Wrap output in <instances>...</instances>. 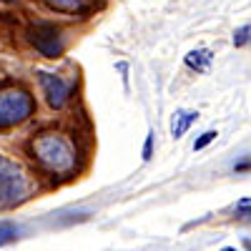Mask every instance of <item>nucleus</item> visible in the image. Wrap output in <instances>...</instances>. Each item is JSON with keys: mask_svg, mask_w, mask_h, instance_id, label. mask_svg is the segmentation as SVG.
<instances>
[{"mask_svg": "<svg viewBox=\"0 0 251 251\" xmlns=\"http://www.w3.org/2000/svg\"><path fill=\"white\" fill-rule=\"evenodd\" d=\"M35 100L28 91L23 88H10L0 91V128H10L33 116Z\"/></svg>", "mask_w": 251, "mask_h": 251, "instance_id": "f03ea898", "label": "nucleus"}, {"mask_svg": "<svg viewBox=\"0 0 251 251\" xmlns=\"http://www.w3.org/2000/svg\"><path fill=\"white\" fill-rule=\"evenodd\" d=\"M43 3L60 13H83L91 5V0H43Z\"/></svg>", "mask_w": 251, "mask_h": 251, "instance_id": "6e6552de", "label": "nucleus"}, {"mask_svg": "<svg viewBox=\"0 0 251 251\" xmlns=\"http://www.w3.org/2000/svg\"><path fill=\"white\" fill-rule=\"evenodd\" d=\"M28 35H30V43L43 53L46 58H58V55H63V40H60V33H58V28L55 25H50V23H38V25H33L30 30H28Z\"/></svg>", "mask_w": 251, "mask_h": 251, "instance_id": "20e7f679", "label": "nucleus"}, {"mask_svg": "<svg viewBox=\"0 0 251 251\" xmlns=\"http://www.w3.org/2000/svg\"><path fill=\"white\" fill-rule=\"evenodd\" d=\"M221 251H236V249H231V246H224Z\"/></svg>", "mask_w": 251, "mask_h": 251, "instance_id": "dca6fc26", "label": "nucleus"}, {"mask_svg": "<svg viewBox=\"0 0 251 251\" xmlns=\"http://www.w3.org/2000/svg\"><path fill=\"white\" fill-rule=\"evenodd\" d=\"M15 239H18V226L10 221H0V246L13 244Z\"/></svg>", "mask_w": 251, "mask_h": 251, "instance_id": "1a4fd4ad", "label": "nucleus"}, {"mask_svg": "<svg viewBox=\"0 0 251 251\" xmlns=\"http://www.w3.org/2000/svg\"><path fill=\"white\" fill-rule=\"evenodd\" d=\"M236 214H239V216H249V214H251V199H241V201L236 203Z\"/></svg>", "mask_w": 251, "mask_h": 251, "instance_id": "f8f14e48", "label": "nucleus"}, {"mask_svg": "<svg viewBox=\"0 0 251 251\" xmlns=\"http://www.w3.org/2000/svg\"><path fill=\"white\" fill-rule=\"evenodd\" d=\"M216 138V131H206V133H201L199 138H196V143H194V151H201V149H206L208 143H211Z\"/></svg>", "mask_w": 251, "mask_h": 251, "instance_id": "9b49d317", "label": "nucleus"}, {"mask_svg": "<svg viewBox=\"0 0 251 251\" xmlns=\"http://www.w3.org/2000/svg\"><path fill=\"white\" fill-rule=\"evenodd\" d=\"M28 194V181L13 161L0 153V206L18 203Z\"/></svg>", "mask_w": 251, "mask_h": 251, "instance_id": "7ed1b4c3", "label": "nucleus"}, {"mask_svg": "<svg viewBox=\"0 0 251 251\" xmlns=\"http://www.w3.org/2000/svg\"><path fill=\"white\" fill-rule=\"evenodd\" d=\"M38 78H40V86H43V91H46V98L50 103V108H63L66 106L68 98H71V91H73L71 83L63 80L60 75L46 73V71H40Z\"/></svg>", "mask_w": 251, "mask_h": 251, "instance_id": "39448f33", "label": "nucleus"}, {"mask_svg": "<svg viewBox=\"0 0 251 251\" xmlns=\"http://www.w3.org/2000/svg\"><path fill=\"white\" fill-rule=\"evenodd\" d=\"M196 118H199V113H194V111H178L174 116V121H171V136L174 138H181L188 131V126H191Z\"/></svg>", "mask_w": 251, "mask_h": 251, "instance_id": "0eeeda50", "label": "nucleus"}, {"mask_svg": "<svg viewBox=\"0 0 251 251\" xmlns=\"http://www.w3.org/2000/svg\"><path fill=\"white\" fill-rule=\"evenodd\" d=\"M151 151H153V136L149 133V138H146V146H143V158H146V161L151 158Z\"/></svg>", "mask_w": 251, "mask_h": 251, "instance_id": "ddd939ff", "label": "nucleus"}, {"mask_svg": "<svg viewBox=\"0 0 251 251\" xmlns=\"http://www.w3.org/2000/svg\"><path fill=\"white\" fill-rule=\"evenodd\" d=\"M30 149L35 153V158L46 166L48 171H55V174H68L73 171L75 166V151L68 138H63L58 133H43L38 136Z\"/></svg>", "mask_w": 251, "mask_h": 251, "instance_id": "f257e3e1", "label": "nucleus"}, {"mask_svg": "<svg viewBox=\"0 0 251 251\" xmlns=\"http://www.w3.org/2000/svg\"><path fill=\"white\" fill-rule=\"evenodd\" d=\"M244 246H246V249L251 251V239H246V241H244Z\"/></svg>", "mask_w": 251, "mask_h": 251, "instance_id": "2eb2a0df", "label": "nucleus"}, {"mask_svg": "<svg viewBox=\"0 0 251 251\" xmlns=\"http://www.w3.org/2000/svg\"><path fill=\"white\" fill-rule=\"evenodd\" d=\"M211 60H214L211 50L199 48V50H191V53L186 55V66L191 68V71H199V73H203L208 66H211Z\"/></svg>", "mask_w": 251, "mask_h": 251, "instance_id": "423d86ee", "label": "nucleus"}, {"mask_svg": "<svg viewBox=\"0 0 251 251\" xmlns=\"http://www.w3.org/2000/svg\"><path fill=\"white\" fill-rule=\"evenodd\" d=\"M251 169V161H241L239 166H236V171H249Z\"/></svg>", "mask_w": 251, "mask_h": 251, "instance_id": "4468645a", "label": "nucleus"}, {"mask_svg": "<svg viewBox=\"0 0 251 251\" xmlns=\"http://www.w3.org/2000/svg\"><path fill=\"white\" fill-rule=\"evenodd\" d=\"M249 40H251V25H244L234 33V46H244V43H249Z\"/></svg>", "mask_w": 251, "mask_h": 251, "instance_id": "9d476101", "label": "nucleus"}]
</instances>
